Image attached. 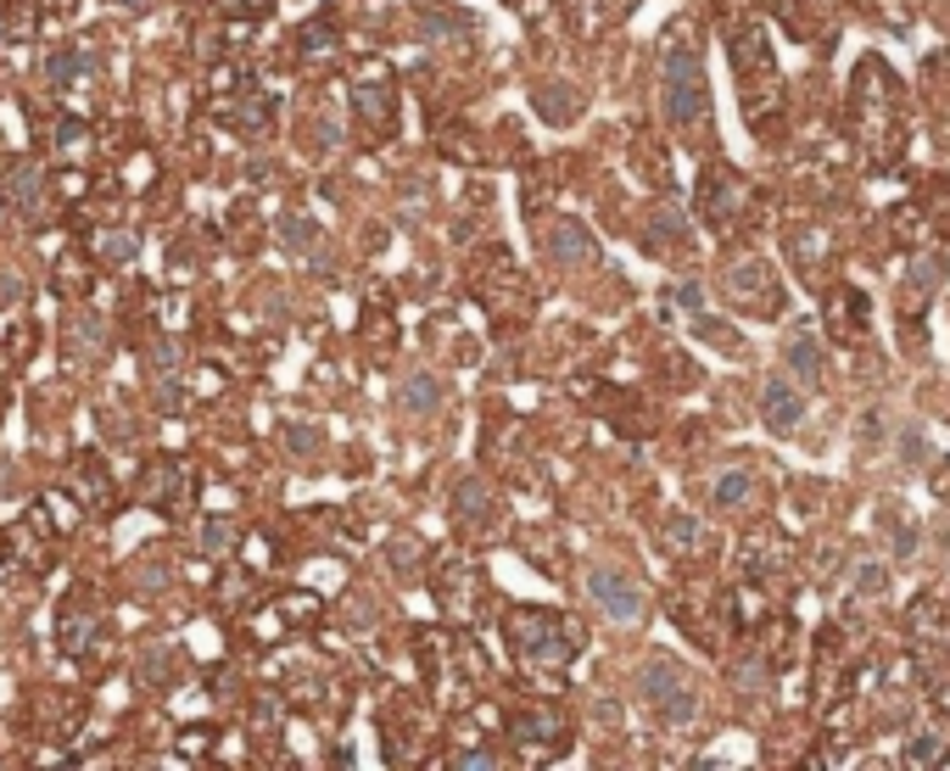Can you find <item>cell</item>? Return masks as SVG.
I'll return each mask as SVG.
<instances>
[{
	"label": "cell",
	"mask_w": 950,
	"mask_h": 771,
	"mask_svg": "<svg viewBox=\"0 0 950 771\" xmlns=\"http://www.w3.org/2000/svg\"><path fill=\"white\" fill-rule=\"evenodd\" d=\"M51 146H57V157H84L90 152V123L73 118V112L51 118Z\"/></svg>",
	"instance_id": "obj_28"
},
{
	"label": "cell",
	"mask_w": 950,
	"mask_h": 771,
	"mask_svg": "<svg viewBox=\"0 0 950 771\" xmlns=\"http://www.w3.org/2000/svg\"><path fill=\"white\" fill-rule=\"evenodd\" d=\"M788 247H794V258H799V269L811 274V269H822V252H828V240L811 229V240H805V229H788Z\"/></svg>",
	"instance_id": "obj_32"
},
{
	"label": "cell",
	"mask_w": 950,
	"mask_h": 771,
	"mask_svg": "<svg viewBox=\"0 0 950 771\" xmlns=\"http://www.w3.org/2000/svg\"><path fill=\"white\" fill-rule=\"evenodd\" d=\"M928 213H934L928 224L950 240V179H928Z\"/></svg>",
	"instance_id": "obj_35"
},
{
	"label": "cell",
	"mask_w": 950,
	"mask_h": 771,
	"mask_svg": "<svg viewBox=\"0 0 950 771\" xmlns=\"http://www.w3.org/2000/svg\"><path fill=\"white\" fill-rule=\"evenodd\" d=\"M710 498H716V509H744L755 498V475L749 470H722L716 487H710Z\"/></svg>",
	"instance_id": "obj_29"
},
{
	"label": "cell",
	"mask_w": 950,
	"mask_h": 771,
	"mask_svg": "<svg viewBox=\"0 0 950 771\" xmlns=\"http://www.w3.org/2000/svg\"><path fill=\"white\" fill-rule=\"evenodd\" d=\"M387 554H392V565H419V559H425V548H419L414 537H392Z\"/></svg>",
	"instance_id": "obj_43"
},
{
	"label": "cell",
	"mask_w": 950,
	"mask_h": 771,
	"mask_svg": "<svg viewBox=\"0 0 950 771\" xmlns=\"http://www.w3.org/2000/svg\"><path fill=\"white\" fill-rule=\"evenodd\" d=\"M229 123L241 129V134H263V129L274 123V95L258 90V84H247V90L229 102Z\"/></svg>",
	"instance_id": "obj_19"
},
{
	"label": "cell",
	"mask_w": 950,
	"mask_h": 771,
	"mask_svg": "<svg viewBox=\"0 0 950 771\" xmlns=\"http://www.w3.org/2000/svg\"><path fill=\"white\" fill-rule=\"evenodd\" d=\"M218 12L247 23V17H269V12H274V0H218Z\"/></svg>",
	"instance_id": "obj_42"
},
{
	"label": "cell",
	"mask_w": 950,
	"mask_h": 771,
	"mask_svg": "<svg viewBox=\"0 0 950 771\" xmlns=\"http://www.w3.org/2000/svg\"><path fill=\"white\" fill-rule=\"evenodd\" d=\"M453 514L459 520H470V525H482V520H492L498 514V498L487 493V481H459V487H453Z\"/></svg>",
	"instance_id": "obj_24"
},
{
	"label": "cell",
	"mask_w": 950,
	"mask_h": 771,
	"mask_svg": "<svg viewBox=\"0 0 950 771\" xmlns=\"http://www.w3.org/2000/svg\"><path fill=\"white\" fill-rule=\"evenodd\" d=\"M51 285H57V297H62V303H84V297H90V285H95L90 258L62 252V258H57V269H51Z\"/></svg>",
	"instance_id": "obj_20"
},
{
	"label": "cell",
	"mask_w": 950,
	"mask_h": 771,
	"mask_svg": "<svg viewBox=\"0 0 950 771\" xmlns=\"http://www.w3.org/2000/svg\"><path fill=\"white\" fill-rule=\"evenodd\" d=\"M403 408H408V414H437V408H442V380L425 375V369L408 375V380H403Z\"/></svg>",
	"instance_id": "obj_25"
},
{
	"label": "cell",
	"mask_w": 950,
	"mask_h": 771,
	"mask_svg": "<svg viewBox=\"0 0 950 771\" xmlns=\"http://www.w3.org/2000/svg\"><path fill=\"white\" fill-rule=\"evenodd\" d=\"M168 660H174L168 649H146V660H140V683H146V688H157V683H168V671H174Z\"/></svg>",
	"instance_id": "obj_39"
},
{
	"label": "cell",
	"mask_w": 950,
	"mask_h": 771,
	"mask_svg": "<svg viewBox=\"0 0 950 771\" xmlns=\"http://www.w3.org/2000/svg\"><path fill=\"white\" fill-rule=\"evenodd\" d=\"M509 738L520 749H554V744H565V715L554 704H532V710L509 715Z\"/></svg>",
	"instance_id": "obj_15"
},
{
	"label": "cell",
	"mask_w": 950,
	"mask_h": 771,
	"mask_svg": "<svg viewBox=\"0 0 950 771\" xmlns=\"http://www.w3.org/2000/svg\"><path fill=\"white\" fill-rule=\"evenodd\" d=\"M235 548V525L229 520H207L202 525V554H229Z\"/></svg>",
	"instance_id": "obj_37"
},
{
	"label": "cell",
	"mask_w": 950,
	"mask_h": 771,
	"mask_svg": "<svg viewBox=\"0 0 950 771\" xmlns=\"http://www.w3.org/2000/svg\"><path fill=\"white\" fill-rule=\"evenodd\" d=\"M945 733H917L912 744H906V766H934V760H945Z\"/></svg>",
	"instance_id": "obj_34"
},
{
	"label": "cell",
	"mask_w": 950,
	"mask_h": 771,
	"mask_svg": "<svg viewBox=\"0 0 950 771\" xmlns=\"http://www.w3.org/2000/svg\"><path fill=\"white\" fill-rule=\"evenodd\" d=\"M850 123H855V140L872 163V174H883L900 152H906V112H900V84L889 73L883 57H862L855 68V84H850Z\"/></svg>",
	"instance_id": "obj_1"
},
{
	"label": "cell",
	"mask_w": 950,
	"mask_h": 771,
	"mask_svg": "<svg viewBox=\"0 0 950 771\" xmlns=\"http://www.w3.org/2000/svg\"><path fill=\"white\" fill-rule=\"evenodd\" d=\"M867 324H872V303L862 297V292H833L828 297V330H833V342H855V335H867Z\"/></svg>",
	"instance_id": "obj_17"
},
{
	"label": "cell",
	"mask_w": 950,
	"mask_h": 771,
	"mask_svg": "<svg viewBox=\"0 0 950 771\" xmlns=\"http://www.w3.org/2000/svg\"><path fill=\"white\" fill-rule=\"evenodd\" d=\"M532 102H537V112L548 118V123H570V112H577V90H570V84H543L537 95H532Z\"/></svg>",
	"instance_id": "obj_30"
},
{
	"label": "cell",
	"mask_w": 950,
	"mask_h": 771,
	"mask_svg": "<svg viewBox=\"0 0 950 771\" xmlns=\"http://www.w3.org/2000/svg\"><path fill=\"white\" fill-rule=\"evenodd\" d=\"M654 235L660 240H688V218L677 207H654Z\"/></svg>",
	"instance_id": "obj_41"
},
{
	"label": "cell",
	"mask_w": 950,
	"mask_h": 771,
	"mask_svg": "<svg viewBox=\"0 0 950 771\" xmlns=\"http://www.w3.org/2000/svg\"><path fill=\"white\" fill-rule=\"evenodd\" d=\"M336 23H330V17H313L308 28H302V39H297V57L302 62H324V57H336Z\"/></svg>",
	"instance_id": "obj_26"
},
{
	"label": "cell",
	"mask_w": 950,
	"mask_h": 771,
	"mask_svg": "<svg viewBox=\"0 0 950 771\" xmlns=\"http://www.w3.org/2000/svg\"><path fill=\"white\" fill-rule=\"evenodd\" d=\"M693 330L704 335V342H716L722 353H744V335H738L733 324H722V319H704V313H693Z\"/></svg>",
	"instance_id": "obj_31"
},
{
	"label": "cell",
	"mask_w": 950,
	"mask_h": 771,
	"mask_svg": "<svg viewBox=\"0 0 950 771\" xmlns=\"http://www.w3.org/2000/svg\"><path fill=\"white\" fill-rule=\"evenodd\" d=\"M727 62H733V79H738V102H744V118L755 134H767L783 112V79H777V57L767 45V28L760 23H744L727 34Z\"/></svg>",
	"instance_id": "obj_2"
},
{
	"label": "cell",
	"mask_w": 950,
	"mask_h": 771,
	"mask_svg": "<svg viewBox=\"0 0 950 771\" xmlns=\"http://www.w3.org/2000/svg\"><path fill=\"white\" fill-rule=\"evenodd\" d=\"M638 688H643V699L654 704V715L665 721V727H688V721L699 715V693L688 688L677 660H649L638 671Z\"/></svg>",
	"instance_id": "obj_6"
},
{
	"label": "cell",
	"mask_w": 950,
	"mask_h": 771,
	"mask_svg": "<svg viewBox=\"0 0 950 771\" xmlns=\"http://www.w3.org/2000/svg\"><path fill=\"white\" fill-rule=\"evenodd\" d=\"M90 73H95V57H90V51H73V45H62V51L45 57V79H51L57 90H73V84H84Z\"/></svg>",
	"instance_id": "obj_23"
},
{
	"label": "cell",
	"mask_w": 950,
	"mask_h": 771,
	"mask_svg": "<svg viewBox=\"0 0 950 771\" xmlns=\"http://www.w3.org/2000/svg\"><path fill=\"white\" fill-rule=\"evenodd\" d=\"M90 252L102 258L107 269H129V263L140 258V235H134V229H118V224H112V229H95V235H90Z\"/></svg>",
	"instance_id": "obj_21"
},
{
	"label": "cell",
	"mask_w": 950,
	"mask_h": 771,
	"mask_svg": "<svg viewBox=\"0 0 950 771\" xmlns=\"http://www.w3.org/2000/svg\"><path fill=\"white\" fill-rule=\"evenodd\" d=\"M57 537H62V525H51V509H45V498H39L17 525H7V537H0V559L39 576L45 565H51V554H57Z\"/></svg>",
	"instance_id": "obj_7"
},
{
	"label": "cell",
	"mask_w": 950,
	"mask_h": 771,
	"mask_svg": "<svg viewBox=\"0 0 950 771\" xmlns=\"http://www.w3.org/2000/svg\"><path fill=\"white\" fill-rule=\"evenodd\" d=\"M190 493H197V481H190L185 459H152L146 470H140V503L157 509V514H185Z\"/></svg>",
	"instance_id": "obj_10"
},
{
	"label": "cell",
	"mask_w": 950,
	"mask_h": 771,
	"mask_svg": "<svg viewBox=\"0 0 950 771\" xmlns=\"http://www.w3.org/2000/svg\"><path fill=\"white\" fill-rule=\"evenodd\" d=\"M548 258L565 263V269L598 263V240H593L587 224H577V218H554V224H548Z\"/></svg>",
	"instance_id": "obj_16"
},
{
	"label": "cell",
	"mask_w": 950,
	"mask_h": 771,
	"mask_svg": "<svg viewBox=\"0 0 950 771\" xmlns=\"http://www.w3.org/2000/svg\"><path fill=\"white\" fill-rule=\"evenodd\" d=\"M760 419H767V430H794L805 419V392H794L788 380H767V392H760Z\"/></svg>",
	"instance_id": "obj_18"
},
{
	"label": "cell",
	"mask_w": 950,
	"mask_h": 771,
	"mask_svg": "<svg viewBox=\"0 0 950 771\" xmlns=\"http://www.w3.org/2000/svg\"><path fill=\"white\" fill-rule=\"evenodd\" d=\"M68 493H73V503H84L90 514H107V509H112V475H107L102 453H73V464H68Z\"/></svg>",
	"instance_id": "obj_14"
},
{
	"label": "cell",
	"mask_w": 950,
	"mask_h": 771,
	"mask_svg": "<svg viewBox=\"0 0 950 771\" xmlns=\"http://www.w3.org/2000/svg\"><path fill=\"white\" fill-rule=\"evenodd\" d=\"M738 207H744V185L733 179V168H704V179H699V218L710 224V229H727L733 218H738Z\"/></svg>",
	"instance_id": "obj_12"
},
{
	"label": "cell",
	"mask_w": 950,
	"mask_h": 771,
	"mask_svg": "<svg viewBox=\"0 0 950 771\" xmlns=\"http://www.w3.org/2000/svg\"><path fill=\"white\" fill-rule=\"evenodd\" d=\"M102 609H95L90 593H68L62 598V615H57V649L68 660H95V649H102Z\"/></svg>",
	"instance_id": "obj_9"
},
{
	"label": "cell",
	"mask_w": 950,
	"mask_h": 771,
	"mask_svg": "<svg viewBox=\"0 0 950 771\" xmlns=\"http://www.w3.org/2000/svg\"><path fill=\"white\" fill-rule=\"evenodd\" d=\"M12 303H17V280L0 274V308H12Z\"/></svg>",
	"instance_id": "obj_46"
},
{
	"label": "cell",
	"mask_w": 950,
	"mask_h": 771,
	"mask_svg": "<svg viewBox=\"0 0 950 771\" xmlns=\"http://www.w3.org/2000/svg\"><path fill=\"white\" fill-rule=\"evenodd\" d=\"M0 202L12 213H45L51 207V174H45L39 157H7L0 163Z\"/></svg>",
	"instance_id": "obj_8"
},
{
	"label": "cell",
	"mask_w": 950,
	"mask_h": 771,
	"mask_svg": "<svg viewBox=\"0 0 950 771\" xmlns=\"http://www.w3.org/2000/svg\"><path fill=\"white\" fill-rule=\"evenodd\" d=\"M900 285H906V297H912V308H923L939 285H945V258H912L906 269H900Z\"/></svg>",
	"instance_id": "obj_22"
},
{
	"label": "cell",
	"mask_w": 950,
	"mask_h": 771,
	"mask_svg": "<svg viewBox=\"0 0 950 771\" xmlns=\"http://www.w3.org/2000/svg\"><path fill=\"white\" fill-rule=\"evenodd\" d=\"M118 7H123V12H152L157 0H118Z\"/></svg>",
	"instance_id": "obj_47"
},
{
	"label": "cell",
	"mask_w": 950,
	"mask_h": 771,
	"mask_svg": "<svg viewBox=\"0 0 950 771\" xmlns=\"http://www.w3.org/2000/svg\"><path fill=\"white\" fill-rule=\"evenodd\" d=\"M453 766H464V771H487V766H498V755H487V749H470V755H453Z\"/></svg>",
	"instance_id": "obj_45"
},
{
	"label": "cell",
	"mask_w": 950,
	"mask_h": 771,
	"mask_svg": "<svg viewBox=\"0 0 950 771\" xmlns=\"http://www.w3.org/2000/svg\"><path fill=\"white\" fill-rule=\"evenodd\" d=\"M783 358H788V369L805 380V385H822V353H817V342H811V335H794V342L783 347Z\"/></svg>",
	"instance_id": "obj_27"
},
{
	"label": "cell",
	"mask_w": 950,
	"mask_h": 771,
	"mask_svg": "<svg viewBox=\"0 0 950 771\" xmlns=\"http://www.w3.org/2000/svg\"><path fill=\"white\" fill-rule=\"evenodd\" d=\"M353 112L369 123L375 140L392 134V123H397V84H392L387 68H369V73L353 79Z\"/></svg>",
	"instance_id": "obj_11"
},
{
	"label": "cell",
	"mask_w": 950,
	"mask_h": 771,
	"mask_svg": "<svg viewBox=\"0 0 950 771\" xmlns=\"http://www.w3.org/2000/svg\"><path fill=\"white\" fill-rule=\"evenodd\" d=\"M722 292L744 313H755V319H777L783 313V280H777V269L767 258H733L722 269Z\"/></svg>",
	"instance_id": "obj_5"
},
{
	"label": "cell",
	"mask_w": 950,
	"mask_h": 771,
	"mask_svg": "<svg viewBox=\"0 0 950 771\" xmlns=\"http://www.w3.org/2000/svg\"><path fill=\"white\" fill-rule=\"evenodd\" d=\"M280 235H285V247H292V252H319V229L308 218H285Z\"/></svg>",
	"instance_id": "obj_36"
},
{
	"label": "cell",
	"mask_w": 950,
	"mask_h": 771,
	"mask_svg": "<svg viewBox=\"0 0 950 771\" xmlns=\"http://www.w3.org/2000/svg\"><path fill=\"white\" fill-rule=\"evenodd\" d=\"M889 588V570L878 565V559H862L855 565V593H883Z\"/></svg>",
	"instance_id": "obj_40"
},
{
	"label": "cell",
	"mask_w": 950,
	"mask_h": 771,
	"mask_svg": "<svg viewBox=\"0 0 950 771\" xmlns=\"http://www.w3.org/2000/svg\"><path fill=\"white\" fill-rule=\"evenodd\" d=\"M665 543H672V548H682V554H693V548H699V520L677 514L672 525H665Z\"/></svg>",
	"instance_id": "obj_38"
},
{
	"label": "cell",
	"mask_w": 950,
	"mask_h": 771,
	"mask_svg": "<svg viewBox=\"0 0 950 771\" xmlns=\"http://www.w3.org/2000/svg\"><path fill=\"white\" fill-rule=\"evenodd\" d=\"M73 342H79L84 358H95V347H102V324H95L90 313H73V319H68V347H73Z\"/></svg>",
	"instance_id": "obj_33"
},
{
	"label": "cell",
	"mask_w": 950,
	"mask_h": 771,
	"mask_svg": "<svg viewBox=\"0 0 950 771\" xmlns=\"http://www.w3.org/2000/svg\"><path fill=\"white\" fill-rule=\"evenodd\" d=\"M587 593H593V604L609 620H621V626H638L643 620V593L632 588V576H621V570H593L587 576Z\"/></svg>",
	"instance_id": "obj_13"
},
{
	"label": "cell",
	"mask_w": 950,
	"mask_h": 771,
	"mask_svg": "<svg viewBox=\"0 0 950 771\" xmlns=\"http://www.w3.org/2000/svg\"><path fill=\"white\" fill-rule=\"evenodd\" d=\"M660 102H665V118L677 129H699L710 118V79H704V57L693 34H677L665 45V62H660Z\"/></svg>",
	"instance_id": "obj_3"
},
{
	"label": "cell",
	"mask_w": 950,
	"mask_h": 771,
	"mask_svg": "<svg viewBox=\"0 0 950 771\" xmlns=\"http://www.w3.org/2000/svg\"><path fill=\"white\" fill-rule=\"evenodd\" d=\"M672 303H677V308H688V313H699V308H704V292H699L693 280H682L677 292H672Z\"/></svg>",
	"instance_id": "obj_44"
},
{
	"label": "cell",
	"mask_w": 950,
	"mask_h": 771,
	"mask_svg": "<svg viewBox=\"0 0 950 771\" xmlns=\"http://www.w3.org/2000/svg\"><path fill=\"white\" fill-rule=\"evenodd\" d=\"M509 643L520 649L526 665H548V671H565L570 654H577V638L565 632V620L554 609H514L509 615Z\"/></svg>",
	"instance_id": "obj_4"
}]
</instances>
